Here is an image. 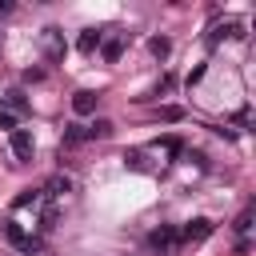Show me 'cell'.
Here are the masks:
<instances>
[{
    "instance_id": "obj_5",
    "label": "cell",
    "mask_w": 256,
    "mask_h": 256,
    "mask_svg": "<svg viewBox=\"0 0 256 256\" xmlns=\"http://www.w3.org/2000/svg\"><path fill=\"white\" fill-rule=\"evenodd\" d=\"M208 236H212V220H204V216H200V220H188V224L180 228V240H184V244H200V240H208Z\"/></svg>"
},
{
    "instance_id": "obj_1",
    "label": "cell",
    "mask_w": 256,
    "mask_h": 256,
    "mask_svg": "<svg viewBox=\"0 0 256 256\" xmlns=\"http://www.w3.org/2000/svg\"><path fill=\"white\" fill-rule=\"evenodd\" d=\"M0 232H4V240H8V244H16L20 252H40V240H36V236H28L16 220H0Z\"/></svg>"
},
{
    "instance_id": "obj_8",
    "label": "cell",
    "mask_w": 256,
    "mask_h": 256,
    "mask_svg": "<svg viewBox=\"0 0 256 256\" xmlns=\"http://www.w3.org/2000/svg\"><path fill=\"white\" fill-rule=\"evenodd\" d=\"M124 44H128V32H116V36H108V40L100 44V56H104L108 64H116V60L124 56Z\"/></svg>"
},
{
    "instance_id": "obj_10",
    "label": "cell",
    "mask_w": 256,
    "mask_h": 256,
    "mask_svg": "<svg viewBox=\"0 0 256 256\" xmlns=\"http://www.w3.org/2000/svg\"><path fill=\"white\" fill-rule=\"evenodd\" d=\"M100 44H104V32H100V28H88V32H80V40H76V48L88 52V56H92Z\"/></svg>"
},
{
    "instance_id": "obj_17",
    "label": "cell",
    "mask_w": 256,
    "mask_h": 256,
    "mask_svg": "<svg viewBox=\"0 0 256 256\" xmlns=\"http://www.w3.org/2000/svg\"><path fill=\"white\" fill-rule=\"evenodd\" d=\"M232 228H236V232H240V236H244V232H248V228H252V204H248V208H244V212H240V216H236V224H232Z\"/></svg>"
},
{
    "instance_id": "obj_18",
    "label": "cell",
    "mask_w": 256,
    "mask_h": 256,
    "mask_svg": "<svg viewBox=\"0 0 256 256\" xmlns=\"http://www.w3.org/2000/svg\"><path fill=\"white\" fill-rule=\"evenodd\" d=\"M184 116V108H176V104H164L160 108V120H180Z\"/></svg>"
},
{
    "instance_id": "obj_12",
    "label": "cell",
    "mask_w": 256,
    "mask_h": 256,
    "mask_svg": "<svg viewBox=\"0 0 256 256\" xmlns=\"http://www.w3.org/2000/svg\"><path fill=\"white\" fill-rule=\"evenodd\" d=\"M84 136H88V140H108V136H112V124H108V120H96V124L84 128Z\"/></svg>"
},
{
    "instance_id": "obj_6",
    "label": "cell",
    "mask_w": 256,
    "mask_h": 256,
    "mask_svg": "<svg viewBox=\"0 0 256 256\" xmlns=\"http://www.w3.org/2000/svg\"><path fill=\"white\" fill-rule=\"evenodd\" d=\"M68 192H72V176H64V172L48 176L44 188H40V196H48V200H60V196H68Z\"/></svg>"
},
{
    "instance_id": "obj_13",
    "label": "cell",
    "mask_w": 256,
    "mask_h": 256,
    "mask_svg": "<svg viewBox=\"0 0 256 256\" xmlns=\"http://www.w3.org/2000/svg\"><path fill=\"white\" fill-rule=\"evenodd\" d=\"M88 136H84V124H68L64 128V148H76V144H84Z\"/></svg>"
},
{
    "instance_id": "obj_9",
    "label": "cell",
    "mask_w": 256,
    "mask_h": 256,
    "mask_svg": "<svg viewBox=\"0 0 256 256\" xmlns=\"http://www.w3.org/2000/svg\"><path fill=\"white\" fill-rule=\"evenodd\" d=\"M96 100H100V96H96L92 88H80V92L72 96V112H76V116H88V112H96Z\"/></svg>"
},
{
    "instance_id": "obj_20",
    "label": "cell",
    "mask_w": 256,
    "mask_h": 256,
    "mask_svg": "<svg viewBox=\"0 0 256 256\" xmlns=\"http://www.w3.org/2000/svg\"><path fill=\"white\" fill-rule=\"evenodd\" d=\"M0 12H12V4H8V0H0Z\"/></svg>"
},
{
    "instance_id": "obj_14",
    "label": "cell",
    "mask_w": 256,
    "mask_h": 256,
    "mask_svg": "<svg viewBox=\"0 0 256 256\" xmlns=\"http://www.w3.org/2000/svg\"><path fill=\"white\" fill-rule=\"evenodd\" d=\"M148 52H152V56H160V60H164V56H168V52H172V40H168V36H152V40H148Z\"/></svg>"
},
{
    "instance_id": "obj_19",
    "label": "cell",
    "mask_w": 256,
    "mask_h": 256,
    "mask_svg": "<svg viewBox=\"0 0 256 256\" xmlns=\"http://www.w3.org/2000/svg\"><path fill=\"white\" fill-rule=\"evenodd\" d=\"M16 120H20L16 112H8V108L0 112V128H8V132H16Z\"/></svg>"
},
{
    "instance_id": "obj_7",
    "label": "cell",
    "mask_w": 256,
    "mask_h": 256,
    "mask_svg": "<svg viewBox=\"0 0 256 256\" xmlns=\"http://www.w3.org/2000/svg\"><path fill=\"white\" fill-rule=\"evenodd\" d=\"M224 36H244V24H240V20H224V24H212V28H208V48H216Z\"/></svg>"
},
{
    "instance_id": "obj_15",
    "label": "cell",
    "mask_w": 256,
    "mask_h": 256,
    "mask_svg": "<svg viewBox=\"0 0 256 256\" xmlns=\"http://www.w3.org/2000/svg\"><path fill=\"white\" fill-rule=\"evenodd\" d=\"M24 108H28L24 92H16V88H12V92H8V112H24Z\"/></svg>"
},
{
    "instance_id": "obj_11",
    "label": "cell",
    "mask_w": 256,
    "mask_h": 256,
    "mask_svg": "<svg viewBox=\"0 0 256 256\" xmlns=\"http://www.w3.org/2000/svg\"><path fill=\"white\" fill-rule=\"evenodd\" d=\"M40 200H44V196H40V188H24V192L12 200V208H36Z\"/></svg>"
},
{
    "instance_id": "obj_3",
    "label": "cell",
    "mask_w": 256,
    "mask_h": 256,
    "mask_svg": "<svg viewBox=\"0 0 256 256\" xmlns=\"http://www.w3.org/2000/svg\"><path fill=\"white\" fill-rule=\"evenodd\" d=\"M176 244H180V232H176L172 224H160V228L148 236V248H152V252H172Z\"/></svg>"
},
{
    "instance_id": "obj_2",
    "label": "cell",
    "mask_w": 256,
    "mask_h": 256,
    "mask_svg": "<svg viewBox=\"0 0 256 256\" xmlns=\"http://www.w3.org/2000/svg\"><path fill=\"white\" fill-rule=\"evenodd\" d=\"M40 40H44V52H48V60H52V64H60V60H64V52H68V44H64V32H60V28H44V32H40Z\"/></svg>"
},
{
    "instance_id": "obj_4",
    "label": "cell",
    "mask_w": 256,
    "mask_h": 256,
    "mask_svg": "<svg viewBox=\"0 0 256 256\" xmlns=\"http://www.w3.org/2000/svg\"><path fill=\"white\" fill-rule=\"evenodd\" d=\"M8 144H12V156L24 164V160H32V148H36V140H32V132L28 128H16L12 136H8Z\"/></svg>"
},
{
    "instance_id": "obj_16",
    "label": "cell",
    "mask_w": 256,
    "mask_h": 256,
    "mask_svg": "<svg viewBox=\"0 0 256 256\" xmlns=\"http://www.w3.org/2000/svg\"><path fill=\"white\" fill-rule=\"evenodd\" d=\"M160 144H164V152H168V156H180V152H184V140H180V136H164Z\"/></svg>"
}]
</instances>
